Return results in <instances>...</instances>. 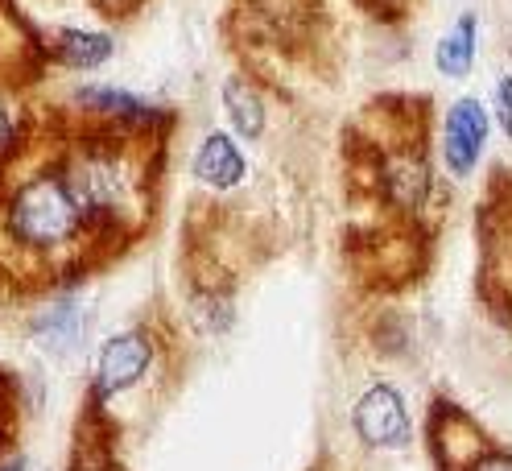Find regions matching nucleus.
Here are the masks:
<instances>
[{
  "instance_id": "1",
  "label": "nucleus",
  "mask_w": 512,
  "mask_h": 471,
  "mask_svg": "<svg viewBox=\"0 0 512 471\" xmlns=\"http://www.w3.org/2000/svg\"><path fill=\"white\" fill-rule=\"evenodd\" d=\"M434 100L376 96L343 133L347 195L360 228L347 236V265L368 290H401L430 269L442 191L434 178Z\"/></svg>"
},
{
  "instance_id": "2",
  "label": "nucleus",
  "mask_w": 512,
  "mask_h": 471,
  "mask_svg": "<svg viewBox=\"0 0 512 471\" xmlns=\"http://www.w3.org/2000/svg\"><path fill=\"white\" fill-rule=\"evenodd\" d=\"M323 34V0H228V38L244 58V67L256 71L252 83H277L285 67H314Z\"/></svg>"
},
{
  "instance_id": "3",
  "label": "nucleus",
  "mask_w": 512,
  "mask_h": 471,
  "mask_svg": "<svg viewBox=\"0 0 512 471\" xmlns=\"http://www.w3.org/2000/svg\"><path fill=\"white\" fill-rule=\"evenodd\" d=\"M479 294L492 314L512 319V174H492L479 207Z\"/></svg>"
},
{
  "instance_id": "4",
  "label": "nucleus",
  "mask_w": 512,
  "mask_h": 471,
  "mask_svg": "<svg viewBox=\"0 0 512 471\" xmlns=\"http://www.w3.org/2000/svg\"><path fill=\"white\" fill-rule=\"evenodd\" d=\"M162 360V339L149 323H137V327H124L116 331L100 356H95V368H91V385H87V397L91 405L112 414V405L133 393L137 385H145V376L153 372V364Z\"/></svg>"
},
{
  "instance_id": "5",
  "label": "nucleus",
  "mask_w": 512,
  "mask_h": 471,
  "mask_svg": "<svg viewBox=\"0 0 512 471\" xmlns=\"http://www.w3.org/2000/svg\"><path fill=\"white\" fill-rule=\"evenodd\" d=\"M496 438L451 397H434L426 414V451L434 471H471V463L492 451Z\"/></svg>"
},
{
  "instance_id": "6",
  "label": "nucleus",
  "mask_w": 512,
  "mask_h": 471,
  "mask_svg": "<svg viewBox=\"0 0 512 471\" xmlns=\"http://www.w3.org/2000/svg\"><path fill=\"white\" fill-rule=\"evenodd\" d=\"M351 430L368 451H401L413 438V422L397 385L376 381L351 405Z\"/></svg>"
},
{
  "instance_id": "7",
  "label": "nucleus",
  "mask_w": 512,
  "mask_h": 471,
  "mask_svg": "<svg viewBox=\"0 0 512 471\" xmlns=\"http://www.w3.org/2000/svg\"><path fill=\"white\" fill-rule=\"evenodd\" d=\"M67 471H128V463H124V426L91 401H83L79 414H75Z\"/></svg>"
},
{
  "instance_id": "8",
  "label": "nucleus",
  "mask_w": 512,
  "mask_h": 471,
  "mask_svg": "<svg viewBox=\"0 0 512 471\" xmlns=\"http://www.w3.org/2000/svg\"><path fill=\"white\" fill-rule=\"evenodd\" d=\"M488 141V112L479 100H459L442 124V157L455 178H467Z\"/></svg>"
},
{
  "instance_id": "9",
  "label": "nucleus",
  "mask_w": 512,
  "mask_h": 471,
  "mask_svg": "<svg viewBox=\"0 0 512 471\" xmlns=\"http://www.w3.org/2000/svg\"><path fill=\"white\" fill-rule=\"evenodd\" d=\"M244 170H248L244 153L228 133H211L195 157V178L203 186H211V191H232V186H240Z\"/></svg>"
},
{
  "instance_id": "10",
  "label": "nucleus",
  "mask_w": 512,
  "mask_h": 471,
  "mask_svg": "<svg viewBox=\"0 0 512 471\" xmlns=\"http://www.w3.org/2000/svg\"><path fill=\"white\" fill-rule=\"evenodd\" d=\"M223 108H228L232 129L244 141H261L265 133V91L261 83H252L248 75H232L223 83Z\"/></svg>"
},
{
  "instance_id": "11",
  "label": "nucleus",
  "mask_w": 512,
  "mask_h": 471,
  "mask_svg": "<svg viewBox=\"0 0 512 471\" xmlns=\"http://www.w3.org/2000/svg\"><path fill=\"white\" fill-rule=\"evenodd\" d=\"M46 58L62 62V67H75V71H95L100 62L112 58V38L87 34V29H62V34L46 42Z\"/></svg>"
},
{
  "instance_id": "12",
  "label": "nucleus",
  "mask_w": 512,
  "mask_h": 471,
  "mask_svg": "<svg viewBox=\"0 0 512 471\" xmlns=\"http://www.w3.org/2000/svg\"><path fill=\"white\" fill-rule=\"evenodd\" d=\"M79 108L87 116L116 120V124H141V120L162 116L157 108H149L145 100H137L133 91H116V87H87V91H79Z\"/></svg>"
},
{
  "instance_id": "13",
  "label": "nucleus",
  "mask_w": 512,
  "mask_h": 471,
  "mask_svg": "<svg viewBox=\"0 0 512 471\" xmlns=\"http://www.w3.org/2000/svg\"><path fill=\"white\" fill-rule=\"evenodd\" d=\"M21 422H25V393L17 372H9L0 364V463L17 455V438H21Z\"/></svg>"
},
{
  "instance_id": "14",
  "label": "nucleus",
  "mask_w": 512,
  "mask_h": 471,
  "mask_svg": "<svg viewBox=\"0 0 512 471\" xmlns=\"http://www.w3.org/2000/svg\"><path fill=\"white\" fill-rule=\"evenodd\" d=\"M475 34H479V21L467 13V17L455 21L451 34L438 42V54L434 58H438V71L446 79H463L471 71V62H475Z\"/></svg>"
},
{
  "instance_id": "15",
  "label": "nucleus",
  "mask_w": 512,
  "mask_h": 471,
  "mask_svg": "<svg viewBox=\"0 0 512 471\" xmlns=\"http://www.w3.org/2000/svg\"><path fill=\"white\" fill-rule=\"evenodd\" d=\"M34 335H42L54 352L75 348V343H79V310H75V302L62 298L50 310H42L34 319Z\"/></svg>"
},
{
  "instance_id": "16",
  "label": "nucleus",
  "mask_w": 512,
  "mask_h": 471,
  "mask_svg": "<svg viewBox=\"0 0 512 471\" xmlns=\"http://www.w3.org/2000/svg\"><path fill=\"white\" fill-rule=\"evenodd\" d=\"M356 9H364L368 17H376V21H405L413 9H418V0H351Z\"/></svg>"
},
{
  "instance_id": "17",
  "label": "nucleus",
  "mask_w": 512,
  "mask_h": 471,
  "mask_svg": "<svg viewBox=\"0 0 512 471\" xmlns=\"http://www.w3.org/2000/svg\"><path fill=\"white\" fill-rule=\"evenodd\" d=\"M149 0H91V9H100L104 17H112V21H120V17H133L137 9H145Z\"/></svg>"
},
{
  "instance_id": "18",
  "label": "nucleus",
  "mask_w": 512,
  "mask_h": 471,
  "mask_svg": "<svg viewBox=\"0 0 512 471\" xmlns=\"http://www.w3.org/2000/svg\"><path fill=\"white\" fill-rule=\"evenodd\" d=\"M471 471H512V451L496 443L492 451H484V455L471 463Z\"/></svg>"
},
{
  "instance_id": "19",
  "label": "nucleus",
  "mask_w": 512,
  "mask_h": 471,
  "mask_svg": "<svg viewBox=\"0 0 512 471\" xmlns=\"http://www.w3.org/2000/svg\"><path fill=\"white\" fill-rule=\"evenodd\" d=\"M496 120H500V129L512 137V79L496 83Z\"/></svg>"
},
{
  "instance_id": "20",
  "label": "nucleus",
  "mask_w": 512,
  "mask_h": 471,
  "mask_svg": "<svg viewBox=\"0 0 512 471\" xmlns=\"http://www.w3.org/2000/svg\"><path fill=\"white\" fill-rule=\"evenodd\" d=\"M0 471H25V459H21V455H13V459L0 463Z\"/></svg>"
}]
</instances>
